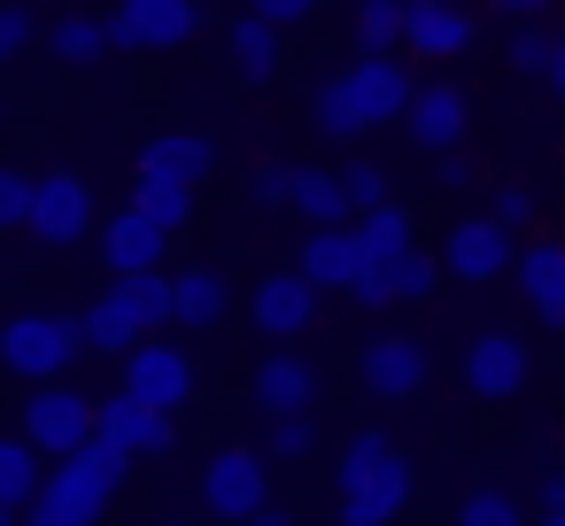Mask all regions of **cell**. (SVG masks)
I'll list each match as a JSON object with an SVG mask.
<instances>
[{
	"label": "cell",
	"instance_id": "cell-1",
	"mask_svg": "<svg viewBox=\"0 0 565 526\" xmlns=\"http://www.w3.org/2000/svg\"><path fill=\"white\" fill-rule=\"evenodd\" d=\"M125 472H132V449L94 433L86 449L55 457V480H40V495H32V526H102Z\"/></svg>",
	"mask_w": 565,
	"mask_h": 526
},
{
	"label": "cell",
	"instance_id": "cell-2",
	"mask_svg": "<svg viewBox=\"0 0 565 526\" xmlns=\"http://www.w3.org/2000/svg\"><path fill=\"white\" fill-rule=\"evenodd\" d=\"M418 78L395 63V55H364L356 71H341L326 94H318V132L326 140H356V132H380V125H403Z\"/></svg>",
	"mask_w": 565,
	"mask_h": 526
},
{
	"label": "cell",
	"instance_id": "cell-3",
	"mask_svg": "<svg viewBox=\"0 0 565 526\" xmlns=\"http://www.w3.org/2000/svg\"><path fill=\"white\" fill-rule=\"evenodd\" d=\"M333 480H341V526H395L411 503V457L387 433H356Z\"/></svg>",
	"mask_w": 565,
	"mask_h": 526
},
{
	"label": "cell",
	"instance_id": "cell-4",
	"mask_svg": "<svg viewBox=\"0 0 565 526\" xmlns=\"http://www.w3.org/2000/svg\"><path fill=\"white\" fill-rule=\"evenodd\" d=\"M78 348H86L78 318H55V310H24V318L0 325V364L24 372V379H63Z\"/></svg>",
	"mask_w": 565,
	"mask_h": 526
},
{
	"label": "cell",
	"instance_id": "cell-5",
	"mask_svg": "<svg viewBox=\"0 0 565 526\" xmlns=\"http://www.w3.org/2000/svg\"><path fill=\"white\" fill-rule=\"evenodd\" d=\"M202 503L217 511V518H248V511H264L271 503V457L264 449H248V441H225L210 464H202Z\"/></svg>",
	"mask_w": 565,
	"mask_h": 526
},
{
	"label": "cell",
	"instance_id": "cell-6",
	"mask_svg": "<svg viewBox=\"0 0 565 526\" xmlns=\"http://www.w3.org/2000/svg\"><path fill=\"white\" fill-rule=\"evenodd\" d=\"M194 24H202V0H117V9H109L117 47H140V55H171V47H186Z\"/></svg>",
	"mask_w": 565,
	"mask_h": 526
},
{
	"label": "cell",
	"instance_id": "cell-7",
	"mask_svg": "<svg viewBox=\"0 0 565 526\" xmlns=\"http://www.w3.org/2000/svg\"><path fill=\"white\" fill-rule=\"evenodd\" d=\"M511 264H519V248H511V225H503L495 210H488V217H457L449 240H441V271H449V279H472V287H480V279H503Z\"/></svg>",
	"mask_w": 565,
	"mask_h": 526
},
{
	"label": "cell",
	"instance_id": "cell-8",
	"mask_svg": "<svg viewBox=\"0 0 565 526\" xmlns=\"http://www.w3.org/2000/svg\"><path fill=\"white\" fill-rule=\"evenodd\" d=\"M434 279H441V264L411 240V248H395V256H364V271H356L349 294H356L364 310H395V302H426Z\"/></svg>",
	"mask_w": 565,
	"mask_h": 526
},
{
	"label": "cell",
	"instance_id": "cell-9",
	"mask_svg": "<svg viewBox=\"0 0 565 526\" xmlns=\"http://www.w3.org/2000/svg\"><path fill=\"white\" fill-rule=\"evenodd\" d=\"M117 387H132V395L156 402V410H179V402L194 395V356H186L179 341L148 333L140 348H125V379H117Z\"/></svg>",
	"mask_w": 565,
	"mask_h": 526
},
{
	"label": "cell",
	"instance_id": "cell-10",
	"mask_svg": "<svg viewBox=\"0 0 565 526\" xmlns=\"http://www.w3.org/2000/svg\"><path fill=\"white\" fill-rule=\"evenodd\" d=\"M24 433L40 441V457H71V449H86L102 426H94V402H86L78 387H40V395L24 402Z\"/></svg>",
	"mask_w": 565,
	"mask_h": 526
},
{
	"label": "cell",
	"instance_id": "cell-11",
	"mask_svg": "<svg viewBox=\"0 0 565 526\" xmlns=\"http://www.w3.org/2000/svg\"><path fill=\"white\" fill-rule=\"evenodd\" d=\"M86 225H94V194H86V179H78V171L40 179V194H32V233H40L47 248H71Z\"/></svg>",
	"mask_w": 565,
	"mask_h": 526
},
{
	"label": "cell",
	"instance_id": "cell-12",
	"mask_svg": "<svg viewBox=\"0 0 565 526\" xmlns=\"http://www.w3.org/2000/svg\"><path fill=\"white\" fill-rule=\"evenodd\" d=\"M403 47L426 55V63H449L472 47V9L465 0H411V17H403Z\"/></svg>",
	"mask_w": 565,
	"mask_h": 526
},
{
	"label": "cell",
	"instance_id": "cell-13",
	"mask_svg": "<svg viewBox=\"0 0 565 526\" xmlns=\"http://www.w3.org/2000/svg\"><path fill=\"white\" fill-rule=\"evenodd\" d=\"M163 240H171V233H163L140 202H125V210L102 225V256H109L117 279H132V271H163Z\"/></svg>",
	"mask_w": 565,
	"mask_h": 526
},
{
	"label": "cell",
	"instance_id": "cell-14",
	"mask_svg": "<svg viewBox=\"0 0 565 526\" xmlns=\"http://www.w3.org/2000/svg\"><path fill=\"white\" fill-rule=\"evenodd\" d=\"M318 279H302V271H271L264 287H256V325L271 333V341H302L310 333V318H318Z\"/></svg>",
	"mask_w": 565,
	"mask_h": 526
},
{
	"label": "cell",
	"instance_id": "cell-15",
	"mask_svg": "<svg viewBox=\"0 0 565 526\" xmlns=\"http://www.w3.org/2000/svg\"><path fill=\"white\" fill-rule=\"evenodd\" d=\"M465 387H472L480 402L519 395V387H526V341H519V333H480V341L465 348Z\"/></svg>",
	"mask_w": 565,
	"mask_h": 526
},
{
	"label": "cell",
	"instance_id": "cell-16",
	"mask_svg": "<svg viewBox=\"0 0 565 526\" xmlns=\"http://www.w3.org/2000/svg\"><path fill=\"white\" fill-rule=\"evenodd\" d=\"M94 426H102L109 441H125L132 457H163V449H171V410L140 402L132 387H117L109 402H94Z\"/></svg>",
	"mask_w": 565,
	"mask_h": 526
},
{
	"label": "cell",
	"instance_id": "cell-17",
	"mask_svg": "<svg viewBox=\"0 0 565 526\" xmlns=\"http://www.w3.org/2000/svg\"><path fill=\"white\" fill-rule=\"evenodd\" d=\"M511 279H519V294L542 325H565V240H526Z\"/></svg>",
	"mask_w": 565,
	"mask_h": 526
},
{
	"label": "cell",
	"instance_id": "cell-18",
	"mask_svg": "<svg viewBox=\"0 0 565 526\" xmlns=\"http://www.w3.org/2000/svg\"><path fill=\"white\" fill-rule=\"evenodd\" d=\"M465 117H472L465 86H418V94H411V109H403L411 140H418V148H434V155L465 140Z\"/></svg>",
	"mask_w": 565,
	"mask_h": 526
},
{
	"label": "cell",
	"instance_id": "cell-19",
	"mask_svg": "<svg viewBox=\"0 0 565 526\" xmlns=\"http://www.w3.org/2000/svg\"><path fill=\"white\" fill-rule=\"evenodd\" d=\"M356 271H364V240H356V225H318V233L302 240V279H318L326 294H349Z\"/></svg>",
	"mask_w": 565,
	"mask_h": 526
},
{
	"label": "cell",
	"instance_id": "cell-20",
	"mask_svg": "<svg viewBox=\"0 0 565 526\" xmlns=\"http://www.w3.org/2000/svg\"><path fill=\"white\" fill-rule=\"evenodd\" d=\"M418 379H426V348H418L411 333H380V341L364 348V387H372L380 402L418 395Z\"/></svg>",
	"mask_w": 565,
	"mask_h": 526
},
{
	"label": "cell",
	"instance_id": "cell-21",
	"mask_svg": "<svg viewBox=\"0 0 565 526\" xmlns=\"http://www.w3.org/2000/svg\"><path fill=\"white\" fill-rule=\"evenodd\" d=\"M78 333H86V348H102V356H125V348H140V341H148V325H140V310H132V294H125V287H109V294L78 318Z\"/></svg>",
	"mask_w": 565,
	"mask_h": 526
},
{
	"label": "cell",
	"instance_id": "cell-22",
	"mask_svg": "<svg viewBox=\"0 0 565 526\" xmlns=\"http://www.w3.org/2000/svg\"><path fill=\"white\" fill-rule=\"evenodd\" d=\"M310 395H318L310 356H295V348L264 356V372H256V402H264V418H279V410H310Z\"/></svg>",
	"mask_w": 565,
	"mask_h": 526
},
{
	"label": "cell",
	"instance_id": "cell-23",
	"mask_svg": "<svg viewBox=\"0 0 565 526\" xmlns=\"http://www.w3.org/2000/svg\"><path fill=\"white\" fill-rule=\"evenodd\" d=\"M225 47H233L241 78H256V86H264V78L279 71V24H271V17H256V9L225 24Z\"/></svg>",
	"mask_w": 565,
	"mask_h": 526
},
{
	"label": "cell",
	"instance_id": "cell-24",
	"mask_svg": "<svg viewBox=\"0 0 565 526\" xmlns=\"http://www.w3.org/2000/svg\"><path fill=\"white\" fill-rule=\"evenodd\" d=\"M210 163H217L210 132H163V140H148V155H140V171H171V179H186V186H202Z\"/></svg>",
	"mask_w": 565,
	"mask_h": 526
},
{
	"label": "cell",
	"instance_id": "cell-25",
	"mask_svg": "<svg viewBox=\"0 0 565 526\" xmlns=\"http://www.w3.org/2000/svg\"><path fill=\"white\" fill-rule=\"evenodd\" d=\"M295 210H302L310 225H349V217H356L341 171H318V163H295Z\"/></svg>",
	"mask_w": 565,
	"mask_h": 526
},
{
	"label": "cell",
	"instance_id": "cell-26",
	"mask_svg": "<svg viewBox=\"0 0 565 526\" xmlns=\"http://www.w3.org/2000/svg\"><path fill=\"white\" fill-rule=\"evenodd\" d=\"M132 202H140L163 233H179V225L194 217V186H186V179H171V171H140V179H132Z\"/></svg>",
	"mask_w": 565,
	"mask_h": 526
},
{
	"label": "cell",
	"instance_id": "cell-27",
	"mask_svg": "<svg viewBox=\"0 0 565 526\" xmlns=\"http://www.w3.org/2000/svg\"><path fill=\"white\" fill-rule=\"evenodd\" d=\"M171 287H179V325H186V333L225 325V302H233V294H225V279H217V271H179Z\"/></svg>",
	"mask_w": 565,
	"mask_h": 526
},
{
	"label": "cell",
	"instance_id": "cell-28",
	"mask_svg": "<svg viewBox=\"0 0 565 526\" xmlns=\"http://www.w3.org/2000/svg\"><path fill=\"white\" fill-rule=\"evenodd\" d=\"M40 480H47V472H40V441H32V433H24V441H0V503H9V511L32 503Z\"/></svg>",
	"mask_w": 565,
	"mask_h": 526
},
{
	"label": "cell",
	"instance_id": "cell-29",
	"mask_svg": "<svg viewBox=\"0 0 565 526\" xmlns=\"http://www.w3.org/2000/svg\"><path fill=\"white\" fill-rule=\"evenodd\" d=\"M117 287L132 294V310H140L148 333H171V325H179V287H171L163 271H132V279H117Z\"/></svg>",
	"mask_w": 565,
	"mask_h": 526
},
{
	"label": "cell",
	"instance_id": "cell-30",
	"mask_svg": "<svg viewBox=\"0 0 565 526\" xmlns=\"http://www.w3.org/2000/svg\"><path fill=\"white\" fill-rule=\"evenodd\" d=\"M403 17H411V0H356V40H364V55H395V47H403Z\"/></svg>",
	"mask_w": 565,
	"mask_h": 526
},
{
	"label": "cell",
	"instance_id": "cell-31",
	"mask_svg": "<svg viewBox=\"0 0 565 526\" xmlns=\"http://www.w3.org/2000/svg\"><path fill=\"white\" fill-rule=\"evenodd\" d=\"M109 47H117L109 17H63V24H55V55H63V63H102Z\"/></svg>",
	"mask_w": 565,
	"mask_h": 526
},
{
	"label": "cell",
	"instance_id": "cell-32",
	"mask_svg": "<svg viewBox=\"0 0 565 526\" xmlns=\"http://www.w3.org/2000/svg\"><path fill=\"white\" fill-rule=\"evenodd\" d=\"M356 240H364V256H395V248H411V217L395 202H372V210H356Z\"/></svg>",
	"mask_w": 565,
	"mask_h": 526
},
{
	"label": "cell",
	"instance_id": "cell-33",
	"mask_svg": "<svg viewBox=\"0 0 565 526\" xmlns=\"http://www.w3.org/2000/svg\"><path fill=\"white\" fill-rule=\"evenodd\" d=\"M310 449H318V418H310V410H279V418H271V433H264V457L302 464Z\"/></svg>",
	"mask_w": 565,
	"mask_h": 526
},
{
	"label": "cell",
	"instance_id": "cell-34",
	"mask_svg": "<svg viewBox=\"0 0 565 526\" xmlns=\"http://www.w3.org/2000/svg\"><path fill=\"white\" fill-rule=\"evenodd\" d=\"M457 526H526V518H519V503H511L503 487H472V495L457 503Z\"/></svg>",
	"mask_w": 565,
	"mask_h": 526
},
{
	"label": "cell",
	"instance_id": "cell-35",
	"mask_svg": "<svg viewBox=\"0 0 565 526\" xmlns=\"http://www.w3.org/2000/svg\"><path fill=\"white\" fill-rule=\"evenodd\" d=\"M511 71H526V78H550V32H542L534 17L511 32Z\"/></svg>",
	"mask_w": 565,
	"mask_h": 526
},
{
	"label": "cell",
	"instance_id": "cell-36",
	"mask_svg": "<svg viewBox=\"0 0 565 526\" xmlns=\"http://www.w3.org/2000/svg\"><path fill=\"white\" fill-rule=\"evenodd\" d=\"M32 194H40V179L0 171V233H9V225H32Z\"/></svg>",
	"mask_w": 565,
	"mask_h": 526
},
{
	"label": "cell",
	"instance_id": "cell-37",
	"mask_svg": "<svg viewBox=\"0 0 565 526\" xmlns=\"http://www.w3.org/2000/svg\"><path fill=\"white\" fill-rule=\"evenodd\" d=\"M32 0H0V63H9V55H24L32 47Z\"/></svg>",
	"mask_w": 565,
	"mask_h": 526
},
{
	"label": "cell",
	"instance_id": "cell-38",
	"mask_svg": "<svg viewBox=\"0 0 565 526\" xmlns=\"http://www.w3.org/2000/svg\"><path fill=\"white\" fill-rule=\"evenodd\" d=\"M341 186H349V202H356V210L387 202V171H380V163H364V155H356V163H341Z\"/></svg>",
	"mask_w": 565,
	"mask_h": 526
},
{
	"label": "cell",
	"instance_id": "cell-39",
	"mask_svg": "<svg viewBox=\"0 0 565 526\" xmlns=\"http://www.w3.org/2000/svg\"><path fill=\"white\" fill-rule=\"evenodd\" d=\"M248 186H256V202H271V210H279V202H295V163H256V179H248Z\"/></svg>",
	"mask_w": 565,
	"mask_h": 526
},
{
	"label": "cell",
	"instance_id": "cell-40",
	"mask_svg": "<svg viewBox=\"0 0 565 526\" xmlns=\"http://www.w3.org/2000/svg\"><path fill=\"white\" fill-rule=\"evenodd\" d=\"M495 217H503L511 233H526V225H534V186H519V179L495 186Z\"/></svg>",
	"mask_w": 565,
	"mask_h": 526
},
{
	"label": "cell",
	"instance_id": "cell-41",
	"mask_svg": "<svg viewBox=\"0 0 565 526\" xmlns=\"http://www.w3.org/2000/svg\"><path fill=\"white\" fill-rule=\"evenodd\" d=\"M472 179H480V171H472V155H465V148H441V155H434V186H449V194H465Z\"/></svg>",
	"mask_w": 565,
	"mask_h": 526
},
{
	"label": "cell",
	"instance_id": "cell-42",
	"mask_svg": "<svg viewBox=\"0 0 565 526\" xmlns=\"http://www.w3.org/2000/svg\"><path fill=\"white\" fill-rule=\"evenodd\" d=\"M248 9H256V17H271V24H302L318 0H248Z\"/></svg>",
	"mask_w": 565,
	"mask_h": 526
},
{
	"label": "cell",
	"instance_id": "cell-43",
	"mask_svg": "<svg viewBox=\"0 0 565 526\" xmlns=\"http://www.w3.org/2000/svg\"><path fill=\"white\" fill-rule=\"evenodd\" d=\"M542 511H565V464L542 472Z\"/></svg>",
	"mask_w": 565,
	"mask_h": 526
},
{
	"label": "cell",
	"instance_id": "cell-44",
	"mask_svg": "<svg viewBox=\"0 0 565 526\" xmlns=\"http://www.w3.org/2000/svg\"><path fill=\"white\" fill-rule=\"evenodd\" d=\"M550 94H557V101H565V32H557V40H550Z\"/></svg>",
	"mask_w": 565,
	"mask_h": 526
},
{
	"label": "cell",
	"instance_id": "cell-45",
	"mask_svg": "<svg viewBox=\"0 0 565 526\" xmlns=\"http://www.w3.org/2000/svg\"><path fill=\"white\" fill-rule=\"evenodd\" d=\"M241 526H295V518H287V511H271V503H264V511H248V518H241Z\"/></svg>",
	"mask_w": 565,
	"mask_h": 526
},
{
	"label": "cell",
	"instance_id": "cell-46",
	"mask_svg": "<svg viewBox=\"0 0 565 526\" xmlns=\"http://www.w3.org/2000/svg\"><path fill=\"white\" fill-rule=\"evenodd\" d=\"M495 9H511V17L526 24V17H542V9H550V0H495Z\"/></svg>",
	"mask_w": 565,
	"mask_h": 526
},
{
	"label": "cell",
	"instance_id": "cell-47",
	"mask_svg": "<svg viewBox=\"0 0 565 526\" xmlns=\"http://www.w3.org/2000/svg\"><path fill=\"white\" fill-rule=\"evenodd\" d=\"M534 526H565V511H542V518H534Z\"/></svg>",
	"mask_w": 565,
	"mask_h": 526
},
{
	"label": "cell",
	"instance_id": "cell-48",
	"mask_svg": "<svg viewBox=\"0 0 565 526\" xmlns=\"http://www.w3.org/2000/svg\"><path fill=\"white\" fill-rule=\"evenodd\" d=\"M32 9H63V0H32Z\"/></svg>",
	"mask_w": 565,
	"mask_h": 526
},
{
	"label": "cell",
	"instance_id": "cell-49",
	"mask_svg": "<svg viewBox=\"0 0 565 526\" xmlns=\"http://www.w3.org/2000/svg\"><path fill=\"white\" fill-rule=\"evenodd\" d=\"M0 526H17V518H9V503H0Z\"/></svg>",
	"mask_w": 565,
	"mask_h": 526
},
{
	"label": "cell",
	"instance_id": "cell-50",
	"mask_svg": "<svg viewBox=\"0 0 565 526\" xmlns=\"http://www.w3.org/2000/svg\"><path fill=\"white\" fill-rule=\"evenodd\" d=\"M0 117H9V109H0Z\"/></svg>",
	"mask_w": 565,
	"mask_h": 526
},
{
	"label": "cell",
	"instance_id": "cell-51",
	"mask_svg": "<svg viewBox=\"0 0 565 526\" xmlns=\"http://www.w3.org/2000/svg\"><path fill=\"white\" fill-rule=\"evenodd\" d=\"M171 526H179V518H171Z\"/></svg>",
	"mask_w": 565,
	"mask_h": 526
}]
</instances>
